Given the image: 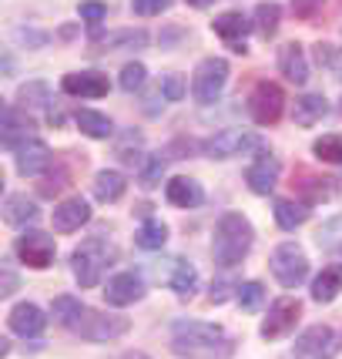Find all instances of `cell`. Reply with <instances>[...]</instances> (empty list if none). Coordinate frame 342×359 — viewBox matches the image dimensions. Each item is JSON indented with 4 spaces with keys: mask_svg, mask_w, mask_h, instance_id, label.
<instances>
[{
    "mask_svg": "<svg viewBox=\"0 0 342 359\" xmlns=\"http://www.w3.org/2000/svg\"><path fill=\"white\" fill-rule=\"evenodd\" d=\"M168 285H171V292H175L178 299H191L195 292H198V269L191 266V262H185V259H178Z\"/></svg>",
    "mask_w": 342,
    "mask_h": 359,
    "instance_id": "4dcf8cb0",
    "label": "cell"
},
{
    "mask_svg": "<svg viewBox=\"0 0 342 359\" xmlns=\"http://www.w3.org/2000/svg\"><path fill=\"white\" fill-rule=\"evenodd\" d=\"M315 242L322 245V249H336L342 242V215L339 219H332V222H326L322 229H319V235H315Z\"/></svg>",
    "mask_w": 342,
    "mask_h": 359,
    "instance_id": "b9f144b4",
    "label": "cell"
},
{
    "mask_svg": "<svg viewBox=\"0 0 342 359\" xmlns=\"http://www.w3.org/2000/svg\"><path fill=\"white\" fill-rule=\"evenodd\" d=\"M228 74H232V67H228L225 57H205V61H198L195 74H191V97L198 104H215L218 97L225 94Z\"/></svg>",
    "mask_w": 342,
    "mask_h": 359,
    "instance_id": "5b68a950",
    "label": "cell"
},
{
    "mask_svg": "<svg viewBox=\"0 0 342 359\" xmlns=\"http://www.w3.org/2000/svg\"><path fill=\"white\" fill-rule=\"evenodd\" d=\"M259 148H262V138L249 128H221L208 141H202V151L208 158H215V161H228V158L249 155V151H259Z\"/></svg>",
    "mask_w": 342,
    "mask_h": 359,
    "instance_id": "8992f818",
    "label": "cell"
},
{
    "mask_svg": "<svg viewBox=\"0 0 342 359\" xmlns=\"http://www.w3.org/2000/svg\"><path fill=\"white\" fill-rule=\"evenodd\" d=\"M165 198H168L175 208H202L205 205V188L198 178H188V175H178L165 185Z\"/></svg>",
    "mask_w": 342,
    "mask_h": 359,
    "instance_id": "44dd1931",
    "label": "cell"
},
{
    "mask_svg": "<svg viewBox=\"0 0 342 359\" xmlns=\"http://www.w3.org/2000/svg\"><path fill=\"white\" fill-rule=\"evenodd\" d=\"M279 71L285 81H292L296 88H302L309 81V57H306V47L299 41H289V44L279 47Z\"/></svg>",
    "mask_w": 342,
    "mask_h": 359,
    "instance_id": "ffe728a7",
    "label": "cell"
},
{
    "mask_svg": "<svg viewBox=\"0 0 342 359\" xmlns=\"http://www.w3.org/2000/svg\"><path fill=\"white\" fill-rule=\"evenodd\" d=\"M165 242H168V225L155 215H148V219L138 225V232H135V245L144 252H158L165 249Z\"/></svg>",
    "mask_w": 342,
    "mask_h": 359,
    "instance_id": "83f0119b",
    "label": "cell"
},
{
    "mask_svg": "<svg viewBox=\"0 0 342 359\" xmlns=\"http://www.w3.org/2000/svg\"><path fill=\"white\" fill-rule=\"evenodd\" d=\"M41 219V208L34 198H27L24 191H11L7 198H4V222L11 225V229H24L27 222H37Z\"/></svg>",
    "mask_w": 342,
    "mask_h": 359,
    "instance_id": "7402d4cb",
    "label": "cell"
},
{
    "mask_svg": "<svg viewBox=\"0 0 342 359\" xmlns=\"http://www.w3.org/2000/svg\"><path fill=\"white\" fill-rule=\"evenodd\" d=\"M299 188L306 191V198L302 202H329V198H336V185H332V178H326V175H309L302 172V182H299Z\"/></svg>",
    "mask_w": 342,
    "mask_h": 359,
    "instance_id": "d6a6232c",
    "label": "cell"
},
{
    "mask_svg": "<svg viewBox=\"0 0 342 359\" xmlns=\"http://www.w3.org/2000/svg\"><path fill=\"white\" fill-rule=\"evenodd\" d=\"M131 323H128V316H114V313H97L88 306V313L84 319L78 323L74 329V336L81 339H88V343H111V339H118V336H125Z\"/></svg>",
    "mask_w": 342,
    "mask_h": 359,
    "instance_id": "30bf717a",
    "label": "cell"
},
{
    "mask_svg": "<svg viewBox=\"0 0 342 359\" xmlns=\"http://www.w3.org/2000/svg\"><path fill=\"white\" fill-rule=\"evenodd\" d=\"M212 31L232 47L235 54H242V57H245V54H249V47H245V34L255 31V24H252L242 11H225V14H218L215 20H212Z\"/></svg>",
    "mask_w": 342,
    "mask_h": 359,
    "instance_id": "9a60e30c",
    "label": "cell"
},
{
    "mask_svg": "<svg viewBox=\"0 0 342 359\" xmlns=\"http://www.w3.org/2000/svg\"><path fill=\"white\" fill-rule=\"evenodd\" d=\"M326 114H329L326 94H302V97H296V104H292V121H296L299 128L319 125Z\"/></svg>",
    "mask_w": 342,
    "mask_h": 359,
    "instance_id": "cb8c5ba5",
    "label": "cell"
},
{
    "mask_svg": "<svg viewBox=\"0 0 342 359\" xmlns=\"http://www.w3.org/2000/svg\"><path fill=\"white\" fill-rule=\"evenodd\" d=\"M272 215H275V225L282 232H296L299 225H306L312 215L309 202H299V198H275L272 202Z\"/></svg>",
    "mask_w": 342,
    "mask_h": 359,
    "instance_id": "603a6c76",
    "label": "cell"
},
{
    "mask_svg": "<svg viewBox=\"0 0 342 359\" xmlns=\"http://www.w3.org/2000/svg\"><path fill=\"white\" fill-rule=\"evenodd\" d=\"M101 292L108 299V306L125 309V306H135V302H141V299L148 296V285H144V279H141L138 272H118V276H111Z\"/></svg>",
    "mask_w": 342,
    "mask_h": 359,
    "instance_id": "5bb4252c",
    "label": "cell"
},
{
    "mask_svg": "<svg viewBox=\"0 0 342 359\" xmlns=\"http://www.w3.org/2000/svg\"><path fill=\"white\" fill-rule=\"evenodd\" d=\"M14 255L27 269H50V266H54V255H57V242H54L47 232L31 229V232L17 235Z\"/></svg>",
    "mask_w": 342,
    "mask_h": 359,
    "instance_id": "8fae6325",
    "label": "cell"
},
{
    "mask_svg": "<svg viewBox=\"0 0 342 359\" xmlns=\"http://www.w3.org/2000/svg\"><path fill=\"white\" fill-rule=\"evenodd\" d=\"M144 81H148V67H144L141 61H131V64H125V67H121V78H118V84H121V91L135 94V91H141V88H144Z\"/></svg>",
    "mask_w": 342,
    "mask_h": 359,
    "instance_id": "74e56055",
    "label": "cell"
},
{
    "mask_svg": "<svg viewBox=\"0 0 342 359\" xmlns=\"http://www.w3.org/2000/svg\"><path fill=\"white\" fill-rule=\"evenodd\" d=\"M235 299H238V306L242 309H249V313H259L265 302V289L262 282H238V289H235Z\"/></svg>",
    "mask_w": 342,
    "mask_h": 359,
    "instance_id": "8d00e7d4",
    "label": "cell"
},
{
    "mask_svg": "<svg viewBox=\"0 0 342 359\" xmlns=\"http://www.w3.org/2000/svg\"><path fill=\"white\" fill-rule=\"evenodd\" d=\"M158 91H161L165 101H182L185 97V78L182 74H165L161 84H158Z\"/></svg>",
    "mask_w": 342,
    "mask_h": 359,
    "instance_id": "7bdbcfd3",
    "label": "cell"
},
{
    "mask_svg": "<svg viewBox=\"0 0 342 359\" xmlns=\"http://www.w3.org/2000/svg\"><path fill=\"white\" fill-rule=\"evenodd\" d=\"M20 289V279H17V272L11 266L0 269V299H11Z\"/></svg>",
    "mask_w": 342,
    "mask_h": 359,
    "instance_id": "bcb514c9",
    "label": "cell"
},
{
    "mask_svg": "<svg viewBox=\"0 0 342 359\" xmlns=\"http://www.w3.org/2000/svg\"><path fill=\"white\" fill-rule=\"evenodd\" d=\"M329 0H289V7H292V14L296 20H306V24H315V17L326 11Z\"/></svg>",
    "mask_w": 342,
    "mask_h": 359,
    "instance_id": "ab89813d",
    "label": "cell"
},
{
    "mask_svg": "<svg viewBox=\"0 0 342 359\" xmlns=\"http://www.w3.org/2000/svg\"><path fill=\"white\" fill-rule=\"evenodd\" d=\"M329 71L336 74V81H342V50H336V54H332V61H329Z\"/></svg>",
    "mask_w": 342,
    "mask_h": 359,
    "instance_id": "c3c4849f",
    "label": "cell"
},
{
    "mask_svg": "<svg viewBox=\"0 0 342 359\" xmlns=\"http://www.w3.org/2000/svg\"><path fill=\"white\" fill-rule=\"evenodd\" d=\"M121 359H151V356H148V353H141V349H128Z\"/></svg>",
    "mask_w": 342,
    "mask_h": 359,
    "instance_id": "f907efd6",
    "label": "cell"
},
{
    "mask_svg": "<svg viewBox=\"0 0 342 359\" xmlns=\"http://www.w3.org/2000/svg\"><path fill=\"white\" fill-rule=\"evenodd\" d=\"M114 259H118L114 242H108L104 235H91L71 252V272L81 289H94V285H101L104 272L114 266Z\"/></svg>",
    "mask_w": 342,
    "mask_h": 359,
    "instance_id": "3957f363",
    "label": "cell"
},
{
    "mask_svg": "<svg viewBox=\"0 0 342 359\" xmlns=\"http://www.w3.org/2000/svg\"><path fill=\"white\" fill-rule=\"evenodd\" d=\"M312 155L329 165H342V135H322L312 141Z\"/></svg>",
    "mask_w": 342,
    "mask_h": 359,
    "instance_id": "e575fe53",
    "label": "cell"
},
{
    "mask_svg": "<svg viewBox=\"0 0 342 359\" xmlns=\"http://www.w3.org/2000/svg\"><path fill=\"white\" fill-rule=\"evenodd\" d=\"M161 175H165V155L158 151V155H148L141 161V172H138V185L141 188H158L161 185Z\"/></svg>",
    "mask_w": 342,
    "mask_h": 359,
    "instance_id": "d590c367",
    "label": "cell"
},
{
    "mask_svg": "<svg viewBox=\"0 0 342 359\" xmlns=\"http://www.w3.org/2000/svg\"><path fill=\"white\" fill-rule=\"evenodd\" d=\"M11 37H14L17 44H24V47H31V50H37V47H44L50 37H47L44 31H34V27H14L11 31Z\"/></svg>",
    "mask_w": 342,
    "mask_h": 359,
    "instance_id": "ee69618b",
    "label": "cell"
},
{
    "mask_svg": "<svg viewBox=\"0 0 342 359\" xmlns=\"http://www.w3.org/2000/svg\"><path fill=\"white\" fill-rule=\"evenodd\" d=\"M268 269L279 279L282 289H299L302 282L309 279V255H306V249L299 242H282L268 255Z\"/></svg>",
    "mask_w": 342,
    "mask_h": 359,
    "instance_id": "277c9868",
    "label": "cell"
},
{
    "mask_svg": "<svg viewBox=\"0 0 342 359\" xmlns=\"http://www.w3.org/2000/svg\"><path fill=\"white\" fill-rule=\"evenodd\" d=\"M252 245H255V225H252L242 212H225L215 225V238H212V255H215L218 269H235L249 259Z\"/></svg>",
    "mask_w": 342,
    "mask_h": 359,
    "instance_id": "7a4b0ae2",
    "label": "cell"
},
{
    "mask_svg": "<svg viewBox=\"0 0 342 359\" xmlns=\"http://www.w3.org/2000/svg\"><path fill=\"white\" fill-rule=\"evenodd\" d=\"M339 292H342V266H329L312 279V299L322 302V306H326V302H336Z\"/></svg>",
    "mask_w": 342,
    "mask_h": 359,
    "instance_id": "4316f807",
    "label": "cell"
},
{
    "mask_svg": "<svg viewBox=\"0 0 342 359\" xmlns=\"http://www.w3.org/2000/svg\"><path fill=\"white\" fill-rule=\"evenodd\" d=\"M118 158L125 165H141L144 155H141V135L138 131H125V138L118 141Z\"/></svg>",
    "mask_w": 342,
    "mask_h": 359,
    "instance_id": "f35d334b",
    "label": "cell"
},
{
    "mask_svg": "<svg viewBox=\"0 0 342 359\" xmlns=\"http://www.w3.org/2000/svg\"><path fill=\"white\" fill-rule=\"evenodd\" d=\"M128 191V178L121 172H114V168H101V172L94 175V198L97 202H121Z\"/></svg>",
    "mask_w": 342,
    "mask_h": 359,
    "instance_id": "d4e9b609",
    "label": "cell"
},
{
    "mask_svg": "<svg viewBox=\"0 0 342 359\" xmlns=\"http://www.w3.org/2000/svg\"><path fill=\"white\" fill-rule=\"evenodd\" d=\"M279 175H282L279 158L262 144V148L255 151V158L249 161V168H245V185H249L255 195H272L275 185H279Z\"/></svg>",
    "mask_w": 342,
    "mask_h": 359,
    "instance_id": "7c38bea8",
    "label": "cell"
},
{
    "mask_svg": "<svg viewBox=\"0 0 342 359\" xmlns=\"http://www.w3.org/2000/svg\"><path fill=\"white\" fill-rule=\"evenodd\" d=\"M104 50H144L148 47V31H135V27H128V31H114L108 34L104 41H101Z\"/></svg>",
    "mask_w": 342,
    "mask_h": 359,
    "instance_id": "836d02e7",
    "label": "cell"
},
{
    "mask_svg": "<svg viewBox=\"0 0 342 359\" xmlns=\"http://www.w3.org/2000/svg\"><path fill=\"white\" fill-rule=\"evenodd\" d=\"M50 313H54V319H57L64 329H71V332H74L78 323L84 319V313H88V306H84L78 296H54Z\"/></svg>",
    "mask_w": 342,
    "mask_h": 359,
    "instance_id": "f1b7e54d",
    "label": "cell"
},
{
    "mask_svg": "<svg viewBox=\"0 0 342 359\" xmlns=\"http://www.w3.org/2000/svg\"><path fill=\"white\" fill-rule=\"evenodd\" d=\"M299 319H302V299L282 296V299H275V302L268 306V313H265L259 332H262V339L275 343V339H285V336H292V332H296Z\"/></svg>",
    "mask_w": 342,
    "mask_h": 359,
    "instance_id": "9c48e42d",
    "label": "cell"
},
{
    "mask_svg": "<svg viewBox=\"0 0 342 359\" xmlns=\"http://www.w3.org/2000/svg\"><path fill=\"white\" fill-rule=\"evenodd\" d=\"M50 165H54V151H50L47 141H41V138H27L14 151V168H17V175H24V178H41Z\"/></svg>",
    "mask_w": 342,
    "mask_h": 359,
    "instance_id": "4fadbf2b",
    "label": "cell"
},
{
    "mask_svg": "<svg viewBox=\"0 0 342 359\" xmlns=\"http://www.w3.org/2000/svg\"><path fill=\"white\" fill-rule=\"evenodd\" d=\"M215 0H188V7H195V11H205V7H212Z\"/></svg>",
    "mask_w": 342,
    "mask_h": 359,
    "instance_id": "681fc988",
    "label": "cell"
},
{
    "mask_svg": "<svg viewBox=\"0 0 342 359\" xmlns=\"http://www.w3.org/2000/svg\"><path fill=\"white\" fill-rule=\"evenodd\" d=\"M171 4L175 0H131V11L138 17H158L165 11H171Z\"/></svg>",
    "mask_w": 342,
    "mask_h": 359,
    "instance_id": "f6af8a7d",
    "label": "cell"
},
{
    "mask_svg": "<svg viewBox=\"0 0 342 359\" xmlns=\"http://www.w3.org/2000/svg\"><path fill=\"white\" fill-rule=\"evenodd\" d=\"M252 24H255V34H259L262 41H272L282 27V7L275 0H262V4L255 7V20H252Z\"/></svg>",
    "mask_w": 342,
    "mask_h": 359,
    "instance_id": "f546056e",
    "label": "cell"
},
{
    "mask_svg": "<svg viewBox=\"0 0 342 359\" xmlns=\"http://www.w3.org/2000/svg\"><path fill=\"white\" fill-rule=\"evenodd\" d=\"M342 349L339 332L326 323L306 326L292 343V359H336Z\"/></svg>",
    "mask_w": 342,
    "mask_h": 359,
    "instance_id": "52a82bcc",
    "label": "cell"
},
{
    "mask_svg": "<svg viewBox=\"0 0 342 359\" xmlns=\"http://www.w3.org/2000/svg\"><path fill=\"white\" fill-rule=\"evenodd\" d=\"M78 14H81V20L94 31L101 20H108V4H101V0H81Z\"/></svg>",
    "mask_w": 342,
    "mask_h": 359,
    "instance_id": "60d3db41",
    "label": "cell"
},
{
    "mask_svg": "<svg viewBox=\"0 0 342 359\" xmlns=\"http://www.w3.org/2000/svg\"><path fill=\"white\" fill-rule=\"evenodd\" d=\"M61 91L71 97H104L111 91V81L101 71H71L64 74Z\"/></svg>",
    "mask_w": 342,
    "mask_h": 359,
    "instance_id": "ac0fdd59",
    "label": "cell"
},
{
    "mask_svg": "<svg viewBox=\"0 0 342 359\" xmlns=\"http://www.w3.org/2000/svg\"><path fill=\"white\" fill-rule=\"evenodd\" d=\"M27 138H34V118L24 108L7 104V108H4V148H7V151H17Z\"/></svg>",
    "mask_w": 342,
    "mask_h": 359,
    "instance_id": "d6986e66",
    "label": "cell"
},
{
    "mask_svg": "<svg viewBox=\"0 0 342 359\" xmlns=\"http://www.w3.org/2000/svg\"><path fill=\"white\" fill-rule=\"evenodd\" d=\"M74 125L81 128V135H88L94 141H108L114 135V125H111V118L104 111H94V108H81L74 114Z\"/></svg>",
    "mask_w": 342,
    "mask_h": 359,
    "instance_id": "484cf974",
    "label": "cell"
},
{
    "mask_svg": "<svg viewBox=\"0 0 342 359\" xmlns=\"http://www.w3.org/2000/svg\"><path fill=\"white\" fill-rule=\"evenodd\" d=\"M228 289H238V285L228 279H218L215 285H212V302H225V299H228Z\"/></svg>",
    "mask_w": 342,
    "mask_h": 359,
    "instance_id": "7dc6e473",
    "label": "cell"
},
{
    "mask_svg": "<svg viewBox=\"0 0 342 359\" xmlns=\"http://www.w3.org/2000/svg\"><path fill=\"white\" fill-rule=\"evenodd\" d=\"M7 329L14 336H20V339H37L47 329V316L34 302H17L14 309H11V316H7Z\"/></svg>",
    "mask_w": 342,
    "mask_h": 359,
    "instance_id": "e0dca14e",
    "label": "cell"
},
{
    "mask_svg": "<svg viewBox=\"0 0 342 359\" xmlns=\"http://www.w3.org/2000/svg\"><path fill=\"white\" fill-rule=\"evenodd\" d=\"M88 222H91V205H88V198H81V195H71V198L57 202L54 212H50V225H54V232H61V235L78 232L81 225H88Z\"/></svg>",
    "mask_w": 342,
    "mask_h": 359,
    "instance_id": "2e32d148",
    "label": "cell"
},
{
    "mask_svg": "<svg viewBox=\"0 0 342 359\" xmlns=\"http://www.w3.org/2000/svg\"><path fill=\"white\" fill-rule=\"evenodd\" d=\"M171 349L182 359H232L235 339L215 323L178 319L171 326Z\"/></svg>",
    "mask_w": 342,
    "mask_h": 359,
    "instance_id": "6da1fadb",
    "label": "cell"
},
{
    "mask_svg": "<svg viewBox=\"0 0 342 359\" xmlns=\"http://www.w3.org/2000/svg\"><path fill=\"white\" fill-rule=\"evenodd\" d=\"M249 114L259 128H272L285 114V91L275 81H259L249 94Z\"/></svg>",
    "mask_w": 342,
    "mask_h": 359,
    "instance_id": "ba28073f",
    "label": "cell"
},
{
    "mask_svg": "<svg viewBox=\"0 0 342 359\" xmlns=\"http://www.w3.org/2000/svg\"><path fill=\"white\" fill-rule=\"evenodd\" d=\"M50 88H47L44 81H27V84H20V91H17V108L24 111H41V108H50Z\"/></svg>",
    "mask_w": 342,
    "mask_h": 359,
    "instance_id": "1f68e13d",
    "label": "cell"
}]
</instances>
